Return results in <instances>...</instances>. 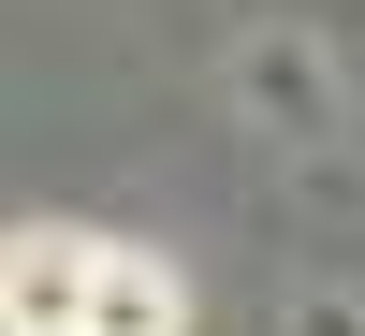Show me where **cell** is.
Listing matches in <instances>:
<instances>
[{"label":"cell","mask_w":365,"mask_h":336,"mask_svg":"<svg viewBox=\"0 0 365 336\" xmlns=\"http://www.w3.org/2000/svg\"><path fill=\"white\" fill-rule=\"evenodd\" d=\"M88 234H29L15 249V336H161V278H146L132 249H117V278H88Z\"/></svg>","instance_id":"cell-1"}]
</instances>
